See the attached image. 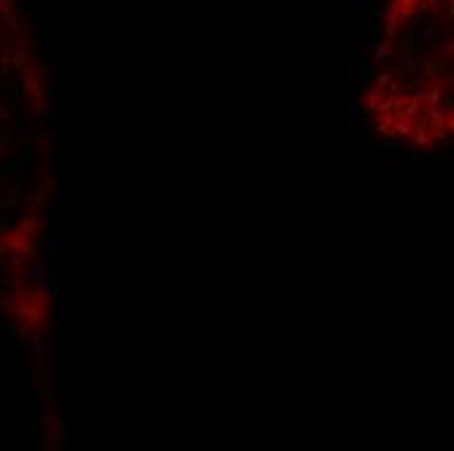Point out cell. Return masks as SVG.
<instances>
[{
  "instance_id": "obj_38",
  "label": "cell",
  "mask_w": 454,
  "mask_h": 451,
  "mask_svg": "<svg viewBox=\"0 0 454 451\" xmlns=\"http://www.w3.org/2000/svg\"><path fill=\"white\" fill-rule=\"evenodd\" d=\"M444 50H446V55H452V37H446L444 39Z\"/></svg>"
},
{
  "instance_id": "obj_8",
  "label": "cell",
  "mask_w": 454,
  "mask_h": 451,
  "mask_svg": "<svg viewBox=\"0 0 454 451\" xmlns=\"http://www.w3.org/2000/svg\"><path fill=\"white\" fill-rule=\"evenodd\" d=\"M397 24H399V5L389 3L387 5V34L392 37V39L397 37Z\"/></svg>"
},
{
  "instance_id": "obj_32",
  "label": "cell",
  "mask_w": 454,
  "mask_h": 451,
  "mask_svg": "<svg viewBox=\"0 0 454 451\" xmlns=\"http://www.w3.org/2000/svg\"><path fill=\"white\" fill-rule=\"evenodd\" d=\"M373 144H376V146H381L384 152H397V146L392 144V141H378V138H373Z\"/></svg>"
},
{
  "instance_id": "obj_18",
  "label": "cell",
  "mask_w": 454,
  "mask_h": 451,
  "mask_svg": "<svg viewBox=\"0 0 454 451\" xmlns=\"http://www.w3.org/2000/svg\"><path fill=\"white\" fill-rule=\"evenodd\" d=\"M5 196H11V198H16V201H24L26 198V183H24V180H16V183L5 191Z\"/></svg>"
},
{
  "instance_id": "obj_33",
  "label": "cell",
  "mask_w": 454,
  "mask_h": 451,
  "mask_svg": "<svg viewBox=\"0 0 454 451\" xmlns=\"http://www.w3.org/2000/svg\"><path fill=\"white\" fill-rule=\"evenodd\" d=\"M34 110L40 112V115H44V112H47V102H44L42 97H37V99H34Z\"/></svg>"
},
{
  "instance_id": "obj_3",
  "label": "cell",
  "mask_w": 454,
  "mask_h": 451,
  "mask_svg": "<svg viewBox=\"0 0 454 451\" xmlns=\"http://www.w3.org/2000/svg\"><path fill=\"white\" fill-rule=\"evenodd\" d=\"M13 315L24 318L29 326H40V324H44V321H47V313H44L40 305H32V303H19L16 311H13Z\"/></svg>"
},
{
  "instance_id": "obj_20",
  "label": "cell",
  "mask_w": 454,
  "mask_h": 451,
  "mask_svg": "<svg viewBox=\"0 0 454 451\" xmlns=\"http://www.w3.org/2000/svg\"><path fill=\"white\" fill-rule=\"evenodd\" d=\"M423 110H426V102H415V99H410V102H407L405 107H402V115H407V118H418Z\"/></svg>"
},
{
  "instance_id": "obj_36",
  "label": "cell",
  "mask_w": 454,
  "mask_h": 451,
  "mask_svg": "<svg viewBox=\"0 0 454 451\" xmlns=\"http://www.w3.org/2000/svg\"><path fill=\"white\" fill-rule=\"evenodd\" d=\"M5 230H11V222L8 219H0V240H3V232Z\"/></svg>"
},
{
  "instance_id": "obj_34",
  "label": "cell",
  "mask_w": 454,
  "mask_h": 451,
  "mask_svg": "<svg viewBox=\"0 0 454 451\" xmlns=\"http://www.w3.org/2000/svg\"><path fill=\"white\" fill-rule=\"evenodd\" d=\"M8 118H11V110L5 107L3 102H0V120H8Z\"/></svg>"
},
{
  "instance_id": "obj_29",
  "label": "cell",
  "mask_w": 454,
  "mask_h": 451,
  "mask_svg": "<svg viewBox=\"0 0 454 451\" xmlns=\"http://www.w3.org/2000/svg\"><path fill=\"white\" fill-rule=\"evenodd\" d=\"M389 52H392V44H378V47H376V60L389 58Z\"/></svg>"
},
{
  "instance_id": "obj_28",
  "label": "cell",
  "mask_w": 454,
  "mask_h": 451,
  "mask_svg": "<svg viewBox=\"0 0 454 451\" xmlns=\"http://www.w3.org/2000/svg\"><path fill=\"white\" fill-rule=\"evenodd\" d=\"M0 172H3L5 177H8V175H16V162H0Z\"/></svg>"
},
{
  "instance_id": "obj_11",
  "label": "cell",
  "mask_w": 454,
  "mask_h": 451,
  "mask_svg": "<svg viewBox=\"0 0 454 451\" xmlns=\"http://www.w3.org/2000/svg\"><path fill=\"white\" fill-rule=\"evenodd\" d=\"M11 136L16 138L19 144H24V141L29 138V123H26V118L21 115V112L16 115V125H13V133H11Z\"/></svg>"
},
{
  "instance_id": "obj_26",
  "label": "cell",
  "mask_w": 454,
  "mask_h": 451,
  "mask_svg": "<svg viewBox=\"0 0 454 451\" xmlns=\"http://www.w3.org/2000/svg\"><path fill=\"white\" fill-rule=\"evenodd\" d=\"M0 305H3L5 308V311H16V305H19V300L16 297H13V295H5V297H0Z\"/></svg>"
},
{
  "instance_id": "obj_7",
  "label": "cell",
  "mask_w": 454,
  "mask_h": 451,
  "mask_svg": "<svg viewBox=\"0 0 454 451\" xmlns=\"http://www.w3.org/2000/svg\"><path fill=\"white\" fill-rule=\"evenodd\" d=\"M415 131V120L407 118V115H397L394 118V125H392V133L394 136H410Z\"/></svg>"
},
{
  "instance_id": "obj_5",
  "label": "cell",
  "mask_w": 454,
  "mask_h": 451,
  "mask_svg": "<svg viewBox=\"0 0 454 451\" xmlns=\"http://www.w3.org/2000/svg\"><path fill=\"white\" fill-rule=\"evenodd\" d=\"M40 227H42V222H40V216H37L34 212H26V214L19 219V232H21V235H26V237L37 235V232H40Z\"/></svg>"
},
{
  "instance_id": "obj_31",
  "label": "cell",
  "mask_w": 454,
  "mask_h": 451,
  "mask_svg": "<svg viewBox=\"0 0 454 451\" xmlns=\"http://www.w3.org/2000/svg\"><path fill=\"white\" fill-rule=\"evenodd\" d=\"M392 81V76L389 73H381V76H376V84L373 86H378V89H387V84Z\"/></svg>"
},
{
  "instance_id": "obj_13",
  "label": "cell",
  "mask_w": 454,
  "mask_h": 451,
  "mask_svg": "<svg viewBox=\"0 0 454 451\" xmlns=\"http://www.w3.org/2000/svg\"><path fill=\"white\" fill-rule=\"evenodd\" d=\"M394 112H384V115H378V125L376 131L381 133V136H392V125H394Z\"/></svg>"
},
{
  "instance_id": "obj_16",
  "label": "cell",
  "mask_w": 454,
  "mask_h": 451,
  "mask_svg": "<svg viewBox=\"0 0 454 451\" xmlns=\"http://www.w3.org/2000/svg\"><path fill=\"white\" fill-rule=\"evenodd\" d=\"M444 68H446V60L444 58H433V60H426V63H423V73H426V76L441 73Z\"/></svg>"
},
{
  "instance_id": "obj_24",
  "label": "cell",
  "mask_w": 454,
  "mask_h": 451,
  "mask_svg": "<svg viewBox=\"0 0 454 451\" xmlns=\"http://www.w3.org/2000/svg\"><path fill=\"white\" fill-rule=\"evenodd\" d=\"M21 201L11 198V196H0V209H5V212H13V209H19Z\"/></svg>"
},
{
  "instance_id": "obj_12",
  "label": "cell",
  "mask_w": 454,
  "mask_h": 451,
  "mask_svg": "<svg viewBox=\"0 0 454 451\" xmlns=\"http://www.w3.org/2000/svg\"><path fill=\"white\" fill-rule=\"evenodd\" d=\"M11 287H13V297H16L19 303H29V290H26V279H21V276H16V279H11Z\"/></svg>"
},
{
  "instance_id": "obj_40",
  "label": "cell",
  "mask_w": 454,
  "mask_h": 451,
  "mask_svg": "<svg viewBox=\"0 0 454 451\" xmlns=\"http://www.w3.org/2000/svg\"><path fill=\"white\" fill-rule=\"evenodd\" d=\"M3 154H5V144H0V159H3Z\"/></svg>"
},
{
  "instance_id": "obj_23",
  "label": "cell",
  "mask_w": 454,
  "mask_h": 451,
  "mask_svg": "<svg viewBox=\"0 0 454 451\" xmlns=\"http://www.w3.org/2000/svg\"><path fill=\"white\" fill-rule=\"evenodd\" d=\"M16 336H19V342L26 347V344H29V336H32V326H29V324L19 326V329H16Z\"/></svg>"
},
{
  "instance_id": "obj_15",
  "label": "cell",
  "mask_w": 454,
  "mask_h": 451,
  "mask_svg": "<svg viewBox=\"0 0 454 451\" xmlns=\"http://www.w3.org/2000/svg\"><path fill=\"white\" fill-rule=\"evenodd\" d=\"M32 292H34V303L37 305H47L50 300H52V290L44 287V284H34Z\"/></svg>"
},
{
  "instance_id": "obj_9",
  "label": "cell",
  "mask_w": 454,
  "mask_h": 451,
  "mask_svg": "<svg viewBox=\"0 0 454 451\" xmlns=\"http://www.w3.org/2000/svg\"><path fill=\"white\" fill-rule=\"evenodd\" d=\"M410 136H413V149H428L431 146V131H428V128H420L418 125Z\"/></svg>"
},
{
  "instance_id": "obj_17",
  "label": "cell",
  "mask_w": 454,
  "mask_h": 451,
  "mask_svg": "<svg viewBox=\"0 0 454 451\" xmlns=\"http://www.w3.org/2000/svg\"><path fill=\"white\" fill-rule=\"evenodd\" d=\"M42 251L47 253V255H58V251H60V243H58V235H55V232H50V235L42 240Z\"/></svg>"
},
{
  "instance_id": "obj_27",
  "label": "cell",
  "mask_w": 454,
  "mask_h": 451,
  "mask_svg": "<svg viewBox=\"0 0 454 451\" xmlns=\"http://www.w3.org/2000/svg\"><path fill=\"white\" fill-rule=\"evenodd\" d=\"M11 141V131H8V120H0V144H8Z\"/></svg>"
},
{
  "instance_id": "obj_35",
  "label": "cell",
  "mask_w": 454,
  "mask_h": 451,
  "mask_svg": "<svg viewBox=\"0 0 454 451\" xmlns=\"http://www.w3.org/2000/svg\"><path fill=\"white\" fill-rule=\"evenodd\" d=\"M50 180H52V170H42V183L50 185Z\"/></svg>"
},
{
  "instance_id": "obj_25",
  "label": "cell",
  "mask_w": 454,
  "mask_h": 451,
  "mask_svg": "<svg viewBox=\"0 0 454 451\" xmlns=\"http://www.w3.org/2000/svg\"><path fill=\"white\" fill-rule=\"evenodd\" d=\"M50 196H52V193H50V185H42L40 191L34 193V201H37V204H44V201H50Z\"/></svg>"
},
{
  "instance_id": "obj_6",
  "label": "cell",
  "mask_w": 454,
  "mask_h": 451,
  "mask_svg": "<svg viewBox=\"0 0 454 451\" xmlns=\"http://www.w3.org/2000/svg\"><path fill=\"white\" fill-rule=\"evenodd\" d=\"M21 81H24V89L29 94L34 97H42V86H40V76H37L34 68H24V73H21Z\"/></svg>"
},
{
  "instance_id": "obj_4",
  "label": "cell",
  "mask_w": 454,
  "mask_h": 451,
  "mask_svg": "<svg viewBox=\"0 0 454 451\" xmlns=\"http://www.w3.org/2000/svg\"><path fill=\"white\" fill-rule=\"evenodd\" d=\"M26 279L32 282V284H44V287L55 290V274H52L44 264H32V266H29Z\"/></svg>"
},
{
  "instance_id": "obj_14",
  "label": "cell",
  "mask_w": 454,
  "mask_h": 451,
  "mask_svg": "<svg viewBox=\"0 0 454 451\" xmlns=\"http://www.w3.org/2000/svg\"><path fill=\"white\" fill-rule=\"evenodd\" d=\"M347 120H350V128H352L355 133H366V131H368L366 120L358 115V107H350V110H347Z\"/></svg>"
},
{
  "instance_id": "obj_22",
  "label": "cell",
  "mask_w": 454,
  "mask_h": 451,
  "mask_svg": "<svg viewBox=\"0 0 454 451\" xmlns=\"http://www.w3.org/2000/svg\"><path fill=\"white\" fill-rule=\"evenodd\" d=\"M426 104H441V89H438V86H431L428 94H426Z\"/></svg>"
},
{
  "instance_id": "obj_10",
  "label": "cell",
  "mask_w": 454,
  "mask_h": 451,
  "mask_svg": "<svg viewBox=\"0 0 454 451\" xmlns=\"http://www.w3.org/2000/svg\"><path fill=\"white\" fill-rule=\"evenodd\" d=\"M381 97H384V89H378V86H371L368 92L363 94V99H366V112H376L378 102H381Z\"/></svg>"
},
{
  "instance_id": "obj_39",
  "label": "cell",
  "mask_w": 454,
  "mask_h": 451,
  "mask_svg": "<svg viewBox=\"0 0 454 451\" xmlns=\"http://www.w3.org/2000/svg\"><path fill=\"white\" fill-rule=\"evenodd\" d=\"M8 8H11V0H0V11L8 13Z\"/></svg>"
},
{
  "instance_id": "obj_37",
  "label": "cell",
  "mask_w": 454,
  "mask_h": 451,
  "mask_svg": "<svg viewBox=\"0 0 454 451\" xmlns=\"http://www.w3.org/2000/svg\"><path fill=\"white\" fill-rule=\"evenodd\" d=\"M44 136H47V138L52 141V138H55V136H58V125H55V123H52V125H50V131H47V133H44Z\"/></svg>"
},
{
  "instance_id": "obj_2",
  "label": "cell",
  "mask_w": 454,
  "mask_h": 451,
  "mask_svg": "<svg viewBox=\"0 0 454 451\" xmlns=\"http://www.w3.org/2000/svg\"><path fill=\"white\" fill-rule=\"evenodd\" d=\"M3 245L8 248V251L13 253H21V255H34L37 253V245L29 243L26 235H21V232H3Z\"/></svg>"
},
{
  "instance_id": "obj_19",
  "label": "cell",
  "mask_w": 454,
  "mask_h": 451,
  "mask_svg": "<svg viewBox=\"0 0 454 451\" xmlns=\"http://www.w3.org/2000/svg\"><path fill=\"white\" fill-rule=\"evenodd\" d=\"M420 68V63H418V58L415 55H405L402 58V73H407V76H415Z\"/></svg>"
},
{
  "instance_id": "obj_1",
  "label": "cell",
  "mask_w": 454,
  "mask_h": 451,
  "mask_svg": "<svg viewBox=\"0 0 454 451\" xmlns=\"http://www.w3.org/2000/svg\"><path fill=\"white\" fill-rule=\"evenodd\" d=\"M40 425H42V431H44V443H42V449H58L60 443L65 441V435H68V428H65V417H50V415H44L40 420Z\"/></svg>"
},
{
  "instance_id": "obj_21",
  "label": "cell",
  "mask_w": 454,
  "mask_h": 451,
  "mask_svg": "<svg viewBox=\"0 0 454 451\" xmlns=\"http://www.w3.org/2000/svg\"><path fill=\"white\" fill-rule=\"evenodd\" d=\"M37 152H40V154H52V152H55L47 136H40V138H37Z\"/></svg>"
},
{
  "instance_id": "obj_30",
  "label": "cell",
  "mask_w": 454,
  "mask_h": 451,
  "mask_svg": "<svg viewBox=\"0 0 454 451\" xmlns=\"http://www.w3.org/2000/svg\"><path fill=\"white\" fill-rule=\"evenodd\" d=\"M8 261H11V266H13V269H19L21 264H24V255H21V253H13V251H11Z\"/></svg>"
}]
</instances>
